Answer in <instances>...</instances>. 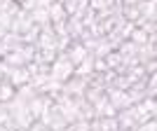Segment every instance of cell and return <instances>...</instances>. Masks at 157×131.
I'll use <instances>...</instances> for the list:
<instances>
[{"instance_id": "obj_1", "label": "cell", "mask_w": 157, "mask_h": 131, "mask_svg": "<svg viewBox=\"0 0 157 131\" xmlns=\"http://www.w3.org/2000/svg\"><path fill=\"white\" fill-rule=\"evenodd\" d=\"M35 54H38L35 45H21V47H17L14 52L5 54L0 61L5 66H26V63H31V61L35 59Z\"/></svg>"}, {"instance_id": "obj_2", "label": "cell", "mask_w": 157, "mask_h": 131, "mask_svg": "<svg viewBox=\"0 0 157 131\" xmlns=\"http://www.w3.org/2000/svg\"><path fill=\"white\" fill-rule=\"evenodd\" d=\"M73 68H75V66L68 61V56H66L63 52H59L56 59L52 61V66H49V77L59 80V82H66L68 77H73Z\"/></svg>"}, {"instance_id": "obj_3", "label": "cell", "mask_w": 157, "mask_h": 131, "mask_svg": "<svg viewBox=\"0 0 157 131\" xmlns=\"http://www.w3.org/2000/svg\"><path fill=\"white\" fill-rule=\"evenodd\" d=\"M2 63V61H0ZM2 77L14 87H24L31 82V75H28L26 66H5L2 63Z\"/></svg>"}, {"instance_id": "obj_4", "label": "cell", "mask_w": 157, "mask_h": 131, "mask_svg": "<svg viewBox=\"0 0 157 131\" xmlns=\"http://www.w3.org/2000/svg\"><path fill=\"white\" fill-rule=\"evenodd\" d=\"M89 87V77H78V75H73L63 82L61 87V94H68V96L78 98V96H85V89Z\"/></svg>"}, {"instance_id": "obj_5", "label": "cell", "mask_w": 157, "mask_h": 131, "mask_svg": "<svg viewBox=\"0 0 157 131\" xmlns=\"http://www.w3.org/2000/svg\"><path fill=\"white\" fill-rule=\"evenodd\" d=\"M24 42H21V33H14V31H7L5 35H2V40H0V59L5 56V54L14 52L17 47H21Z\"/></svg>"}, {"instance_id": "obj_6", "label": "cell", "mask_w": 157, "mask_h": 131, "mask_svg": "<svg viewBox=\"0 0 157 131\" xmlns=\"http://www.w3.org/2000/svg\"><path fill=\"white\" fill-rule=\"evenodd\" d=\"M92 105H94V117H115V115H117V110L113 108V103L108 101L105 94H101Z\"/></svg>"}, {"instance_id": "obj_7", "label": "cell", "mask_w": 157, "mask_h": 131, "mask_svg": "<svg viewBox=\"0 0 157 131\" xmlns=\"http://www.w3.org/2000/svg\"><path fill=\"white\" fill-rule=\"evenodd\" d=\"M63 54L68 56V61H71L73 66H78V63H80L82 59H85V56H87L89 52L85 49V45H82L80 40H75V42H71V47H68V49H66Z\"/></svg>"}, {"instance_id": "obj_8", "label": "cell", "mask_w": 157, "mask_h": 131, "mask_svg": "<svg viewBox=\"0 0 157 131\" xmlns=\"http://www.w3.org/2000/svg\"><path fill=\"white\" fill-rule=\"evenodd\" d=\"M31 26H33L31 14H28L26 9H19V12H17V17L12 19V26H10V31H14V33H24V31H28Z\"/></svg>"}, {"instance_id": "obj_9", "label": "cell", "mask_w": 157, "mask_h": 131, "mask_svg": "<svg viewBox=\"0 0 157 131\" xmlns=\"http://www.w3.org/2000/svg\"><path fill=\"white\" fill-rule=\"evenodd\" d=\"M47 12H49V24H52V26H56V24H66V19H68V14H66L63 5H61L59 0H54L52 5L47 7Z\"/></svg>"}, {"instance_id": "obj_10", "label": "cell", "mask_w": 157, "mask_h": 131, "mask_svg": "<svg viewBox=\"0 0 157 131\" xmlns=\"http://www.w3.org/2000/svg\"><path fill=\"white\" fill-rule=\"evenodd\" d=\"M92 73H94V54L89 52L85 59L80 61L75 68H73V75H78V77H89Z\"/></svg>"}, {"instance_id": "obj_11", "label": "cell", "mask_w": 157, "mask_h": 131, "mask_svg": "<svg viewBox=\"0 0 157 131\" xmlns=\"http://www.w3.org/2000/svg\"><path fill=\"white\" fill-rule=\"evenodd\" d=\"M129 40L134 45H148V42H155V35H148V31H143V28H134Z\"/></svg>"}, {"instance_id": "obj_12", "label": "cell", "mask_w": 157, "mask_h": 131, "mask_svg": "<svg viewBox=\"0 0 157 131\" xmlns=\"http://www.w3.org/2000/svg\"><path fill=\"white\" fill-rule=\"evenodd\" d=\"M14 94H17V87L10 84V82L2 77V82H0V103H7V101H12Z\"/></svg>"}, {"instance_id": "obj_13", "label": "cell", "mask_w": 157, "mask_h": 131, "mask_svg": "<svg viewBox=\"0 0 157 131\" xmlns=\"http://www.w3.org/2000/svg\"><path fill=\"white\" fill-rule=\"evenodd\" d=\"M31 14V21L35 24V26H45V24H49V12H47V7H40V9H33Z\"/></svg>"}, {"instance_id": "obj_14", "label": "cell", "mask_w": 157, "mask_h": 131, "mask_svg": "<svg viewBox=\"0 0 157 131\" xmlns=\"http://www.w3.org/2000/svg\"><path fill=\"white\" fill-rule=\"evenodd\" d=\"M38 35H40V26H35V24H33V26L28 28V31H24V33H21V42H24V45H35Z\"/></svg>"}, {"instance_id": "obj_15", "label": "cell", "mask_w": 157, "mask_h": 131, "mask_svg": "<svg viewBox=\"0 0 157 131\" xmlns=\"http://www.w3.org/2000/svg\"><path fill=\"white\" fill-rule=\"evenodd\" d=\"M54 0H24L21 2V9L26 12H33V9H40V7H49Z\"/></svg>"}, {"instance_id": "obj_16", "label": "cell", "mask_w": 157, "mask_h": 131, "mask_svg": "<svg viewBox=\"0 0 157 131\" xmlns=\"http://www.w3.org/2000/svg\"><path fill=\"white\" fill-rule=\"evenodd\" d=\"M89 122H92V119H75V122L68 124L63 131H89Z\"/></svg>"}, {"instance_id": "obj_17", "label": "cell", "mask_w": 157, "mask_h": 131, "mask_svg": "<svg viewBox=\"0 0 157 131\" xmlns=\"http://www.w3.org/2000/svg\"><path fill=\"white\" fill-rule=\"evenodd\" d=\"M134 131H155V119H148V122H143V124L134 126Z\"/></svg>"}, {"instance_id": "obj_18", "label": "cell", "mask_w": 157, "mask_h": 131, "mask_svg": "<svg viewBox=\"0 0 157 131\" xmlns=\"http://www.w3.org/2000/svg\"><path fill=\"white\" fill-rule=\"evenodd\" d=\"M10 2H12V0H0V12H2V9H7V7H10Z\"/></svg>"}, {"instance_id": "obj_19", "label": "cell", "mask_w": 157, "mask_h": 131, "mask_svg": "<svg viewBox=\"0 0 157 131\" xmlns=\"http://www.w3.org/2000/svg\"><path fill=\"white\" fill-rule=\"evenodd\" d=\"M0 131H14V129H7V126H2V124H0Z\"/></svg>"}, {"instance_id": "obj_20", "label": "cell", "mask_w": 157, "mask_h": 131, "mask_svg": "<svg viewBox=\"0 0 157 131\" xmlns=\"http://www.w3.org/2000/svg\"><path fill=\"white\" fill-rule=\"evenodd\" d=\"M2 108H5V105H2V103H0V110H2Z\"/></svg>"}, {"instance_id": "obj_21", "label": "cell", "mask_w": 157, "mask_h": 131, "mask_svg": "<svg viewBox=\"0 0 157 131\" xmlns=\"http://www.w3.org/2000/svg\"><path fill=\"white\" fill-rule=\"evenodd\" d=\"M17 2H19V5H21V2H24V0H17Z\"/></svg>"}]
</instances>
